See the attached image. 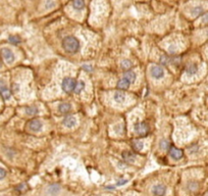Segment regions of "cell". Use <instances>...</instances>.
Masks as SVG:
<instances>
[{"mask_svg":"<svg viewBox=\"0 0 208 196\" xmlns=\"http://www.w3.org/2000/svg\"><path fill=\"white\" fill-rule=\"evenodd\" d=\"M62 47L66 52L75 53L80 48V42L77 38L72 37V36H67L63 39Z\"/></svg>","mask_w":208,"mask_h":196,"instance_id":"cell-1","label":"cell"},{"mask_svg":"<svg viewBox=\"0 0 208 196\" xmlns=\"http://www.w3.org/2000/svg\"><path fill=\"white\" fill-rule=\"evenodd\" d=\"M75 84H77V82H75V79H72L71 77H65L63 79L62 83H61V88H62V90L65 93L71 94L75 90Z\"/></svg>","mask_w":208,"mask_h":196,"instance_id":"cell-2","label":"cell"},{"mask_svg":"<svg viewBox=\"0 0 208 196\" xmlns=\"http://www.w3.org/2000/svg\"><path fill=\"white\" fill-rule=\"evenodd\" d=\"M135 132L139 136H146L149 132V127L146 123H137L134 126Z\"/></svg>","mask_w":208,"mask_h":196,"instance_id":"cell-3","label":"cell"},{"mask_svg":"<svg viewBox=\"0 0 208 196\" xmlns=\"http://www.w3.org/2000/svg\"><path fill=\"white\" fill-rule=\"evenodd\" d=\"M1 56H2V58H3L4 61L6 63H12L13 61H15V59L13 52L11 51L10 49H8V48L1 49Z\"/></svg>","mask_w":208,"mask_h":196,"instance_id":"cell-4","label":"cell"},{"mask_svg":"<svg viewBox=\"0 0 208 196\" xmlns=\"http://www.w3.org/2000/svg\"><path fill=\"white\" fill-rule=\"evenodd\" d=\"M169 155H170V157L173 159H175V161H179V159H181L183 157L184 153H183V151L181 149H179V148H176L175 146H170L169 147Z\"/></svg>","mask_w":208,"mask_h":196,"instance_id":"cell-5","label":"cell"},{"mask_svg":"<svg viewBox=\"0 0 208 196\" xmlns=\"http://www.w3.org/2000/svg\"><path fill=\"white\" fill-rule=\"evenodd\" d=\"M151 75L155 79H161L164 76V69L160 66H154L151 68Z\"/></svg>","mask_w":208,"mask_h":196,"instance_id":"cell-6","label":"cell"},{"mask_svg":"<svg viewBox=\"0 0 208 196\" xmlns=\"http://www.w3.org/2000/svg\"><path fill=\"white\" fill-rule=\"evenodd\" d=\"M0 95L4 98L5 100H8L10 98V90L7 88V86L5 85V83L2 80H0Z\"/></svg>","mask_w":208,"mask_h":196,"instance_id":"cell-7","label":"cell"},{"mask_svg":"<svg viewBox=\"0 0 208 196\" xmlns=\"http://www.w3.org/2000/svg\"><path fill=\"white\" fill-rule=\"evenodd\" d=\"M42 127H43V124L39 120H32V121L29 122V129L33 132H38V131L41 130Z\"/></svg>","mask_w":208,"mask_h":196,"instance_id":"cell-8","label":"cell"},{"mask_svg":"<svg viewBox=\"0 0 208 196\" xmlns=\"http://www.w3.org/2000/svg\"><path fill=\"white\" fill-rule=\"evenodd\" d=\"M62 123L66 128H72V127H75V124H77V120H75V117L72 116H67L63 119Z\"/></svg>","mask_w":208,"mask_h":196,"instance_id":"cell-9","label":"cell"},{"mask_svg":"<svg viewBox=\"0 0 208 196\" xmlns=\"http://www.w3.org/2000/svg\"><path fill=\"white\" fill-rule=\"evenodd\" d=\"M165 192H166V188L161 184L155 185L152 188V193L154 195H164Z\"/></svg>","mask_w":208,"mask_h":196,"instance_id":"cell-10","label":"cell"},{"mask_svg":"<svg viewBox=\"0 0 208 196\" xmlns=\"http://www.w3.org/2000/svg\"><path fill=\"white\" fill-rule=\"evenodd\" d=\"M60 191V186L57 184H52L50 185V186L47 187L46 189V193L47 194H50V195H55V194H58Z\"/></svg>","mask_w":208,"mask_h":196,"instance_id":"cell-11","label":"cell"},{"mask_svg":"<svg viewBox=\"0 0 208 196\" xmlns=\"http://www.w3.org/2000/svg\"><path fill=\"white\" fill-rule=\"evenodd\" d=\"M71 110H72V105L69 104V103L63 102L58 105V110H59L60 113H69Z\"/></svg>","mask_w":208,"mask_h":196,"instance_id":"cell-12","label":"cell"},{"mask_svg":"<svg viewBox=\"0 0 208 196\" xmlns=\"http://www.w3.org/2000/svg\"><path fill=\"white\" fill-rule=\"evenodd\" d=\"M130 85H131V83L129 82L126 78H122V79L119 80V83H117V88L122 89V90H126V89H129Z\"/></svg>","mask_w":208,"mask_h":196,"instance_id":"cell-13","label":"cell"},{"mask_svg":"<svg viewBox=\"0 0 208 196\" xmlns=\"http://www.w3.org/2000/svg\"><path fill=\"white\" fill-rule=\"evenodd\" d=\"M113 98H114V101H116L117 103H122L126 99V95L123 92L116 91L113 95Z\"/></svg>","mask_w":208,"mask_h":196,"instance_id":"cell-14","label":"cell"},{"mask_svg":"<svg viewBox=\"0 0 208 196\" xmlns=\"http://www.w3.org/2000/svg\"><path fill=\"white\" fill-rule=\"evenodd\" d=\"M186 72H187V74L189 75V76L195 75L196 73L198 72V66H197V64H195V63L189 64V66H187V69H186Z\"/></svg>","mask_w":208,"mask_h":196,"instance_id":"cell-15","label":"cell"},{"mask_svg":"<svg viewBox=\"0 0 208 196\" xmlns=\"http://www.w3.org/2000/svg\"><path fill=\"white\" fill-rule=\"evenodd\" d=\"M72 7L75 10H82L85 7V1L84 0H74L72 1Z\"/></svg>","mask_w":208,"mask_h":196,"instance_id":"cell-16","label":"cell"},{"mask_svg":"<svg viewBox=\"0 0 208 196\" xmlns=\"http://www.w3.org/2000/svg\"><path fill=\"white\" fill-rule=\"evenodd\" d=\"M84 88H85V83H84L83 81H79V82H77V84H75L74 92L75 94H80L81 92L84 90Z\"/></svg>","mask_w":208,"mask_h":196,"instance_id":"cell-17","label":"cell"},{"mask_svg":"<svg viewBox=\"0 0 208 196\" xmlns=\"http://www.w3.org/2000/svg\"><path fill=\"white\" fill-rule=\"evenodd\" d=\"M122 158L125 159L126 161L131 162V161H133L135 159V155L132 152H130V151H123V152H122Z\"/></svg>","mask_w":208,"mask_h":196,"instance_id":"cell-18","label":"cell"},{"mask_svg":"<svg viewBox=\"0 0 208 196\" xmlns=\"http://www.w3.org/2000/svg\"><path fill=\"white\" fill-rule=\"evenodd\" d=\"M123 78H126V80L129 81L131 84L132 83H134L135 82V80H136V74H135L134 72H131V71H128L125 74V77Z\"/></svg>","mask_w":208,"mask_h":196,"instance_id":"cell-19","label":"cell"},{"mask_svg":"<svg viewBox=\"0 0 208 196\" xmlns=\"http://www.w3.org/2000/svg\"><path fill=\"white\" fill-rule=\"evenodd\" d=\"M143 142L139 141V140H134L133 142H132V147L134 148L136 151H141L143 149Z\"/></svg>","mask_w":208,"mask_h":196,"instance_id":"cell-20","label":"cell"},{"mask_svg":"<svg viewBox=\"0 0 208 196\" xmlns=\"http://www.w3.org/2000/svg\"><path fill=\"white\" fill-rule=\"evenodd\" d=\"M25 111H26L28 116H35V114L38 113V108L35 107V106H28Z\"/></svg>","mask_w":208,"mask_h":196,"instance_id":"cell-21","label":"cell"},{"mask_svg":"<svg viewBox=\"0 0 208 196\" xmlns=\"http://www.w3.org/2000/svg\"><path fill=\"white\" fill-rule=\"evenodd\" d=\"M202 12H203V8L201 6H196L191 10V13H192L194 16H199L200 15H202Z\"/></svg>","mask_w":208,"mask_h":196,"instance_id":"cell-22","label":"cell"},{"mask_svg":"<svg viewBox=\"0 0 208 196\" xmlns=\"http://www.w3.org/2000/svg\"><path fill=\"white\" fill-rule=\"evenodd\" d=\"M160 63L161 64H163V66H167V64H169L171 61H173V59H171L170 57H167V56H165V55H162L161 57H160Z\"/></svg>","mask_w":208,"mask_h":196,"instance_id":"cell-23","label":"cell"},{"mask_svg":"<svg viewBox=\"0 0 208 196\" xmlns=\"http://www.w3.org/2000/svg\"><path fill=\"white\" fill-rule=\"evenodd\" d=\"M8 41L10 42L11 44H15V45H18V44L21 43V38L18 37V36H10L9 38H8Z\"/></svg>","mask_w":208,"mask_h":196,"instance_id":"cell-24","label":"cell"},{"mask_svg":"<svg viewBox=\"0 0 208 196\" xmlns=\"http://www.w3.org/2000/svg\"><path fill=\"white\" fill-rule=\"evenodd\" d=\"M120 66L123 69H130L132 68V63L130 60H122V63H120Z\"/></svg>","mask_w":208,"mask_h":196,"instance_id":"cell-25","label":"cell"},{"mask_svg":"<svg viewBox=\"0 0 208 196\" xmlns=\"http://www.w3.org/2000/svg\"><path fill=\"white\" fill-rule=\"evenodd\" d=\"M159 145H160V148H162V149H167V148H169V146H170L169 142H168L167 140H165V139L161 140Z\"/></svg>","mask_w":208,"mask_h":196,"instance_id":"cell-26","label":"cell"},{"mask_svg":"<svg viewBox=\"0 0 208 196\" xmlns=\"http://www.w3.org/2000/svg\"><path fill=\"white\" fill-rule=\"evenodd\" d=\"M55 6V2L53 1V0H46V2H45V8H53Z\"/></svg>","mask_w":208,"mask_h":196,"instance_id":"cell-27","label":"cell"},{"mask_svg":"<svg viewBox=\"0 0 208 196\" xmlns=\"http://www.w3.org/2000/svg\"><path fill=\"white\" fill-rule=\"evenodd\" d=\"M6 177V171H5L3 167H0V180L1 179H4Z\"/></svg>","mask_w":208,"mask_h":196,"instance_id":"cell-28","label":"cell"},{"mask_svg":"<svg viewBox=\"0 0 208 196\" xmlns=\"http://www.w3.org/2000/svg\"><path fill=\"white\" fill-rule=\"evenodd\" d=\"M126 182H128V180H126V179H122V180H119V182H117V186H120V185L126 184Z\"/></svg>","mask_w":208,"mask_h":196,"instance_id":"cell-29","label":"cell"},{"mask_svg":"<svg viewBox=\"0 0 208 196\" xmlns=\"http://www.w3.org/2000/svg\"><path fill=\"white\" fill-rule=\"evenodd\" d=\"M176 47L173 46V45H171V46H169V53H176Z\"/></svg>","mask_w":208,"mask_h":196,"instance_id":"cell-30","label":"cell"},{"mask_svg":"<svg viewBox=\"0 0 208 196\" xmlns=\"http://www.w3.org/2000/svg\"><path fill=\"white\" fill-rule=\"evenodd\" d=\"M202 22H203V23H208V13L202 18Z\"/></svg>","mask_w":208,"mask_h":196,"instance_id":"cell-31","label":"cell"},{"mask_svg":"<svg viewBox=\"0 0 208 196\" xmlns=\"http://www.w3.org/2000/svg\"><path fill=\"white\" fill-rule=\"evenodd\" d=\"M83 69H86V71H89V72H91L92 71V68H91V66H87V64H84V66H83Z\"/></svg>","mask_w":208,"mask_h":196,"instance_id":"cell-32","label":"cell"},{"mask_svg":"<svg viewBox=\"0 0 208 196\" xmlns=\"http://www.w3.org/2000/svg\"><path fill=\"white\" fill-rule=\"evenodd\" d=\"M0 68H1V63H0Z\"/></svg>","mask_w":208,"mask_h":196,"instance_id":"cell-33","label":"cell"}]
</instances>
